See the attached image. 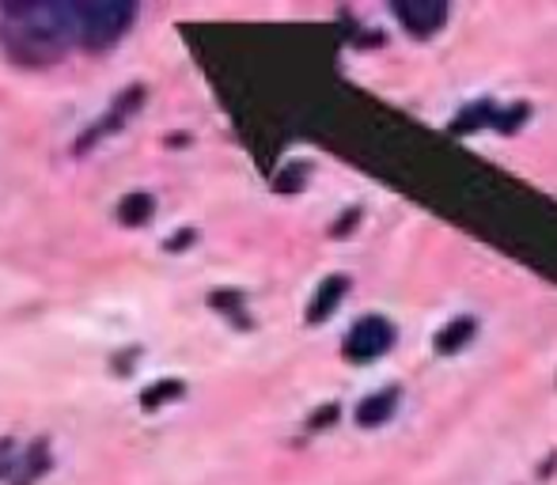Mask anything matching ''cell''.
<instances>
[{
  "mask_svg": "<svg viewBox=\"0 0 557 485\" xmlns=\"http://www.w3.org/2000/svg\"><path fill=\"white\" fill-rule=\"evenodd\" d=\"M462 331H470V323L451 326V338H441V349H455V346H459V341L467 338V334H462Z\"/></svg>",
  "mask_w": 557,
  "mask_h": 485,
  "instance_id": "52a82bcc",
  "label": "cell"
},
{
  "mask_svg": "<svg viewBox=\"0 0 557 485\" xmlns=\"http://www.w3.org/2000/svg\"><path fill=\"white\" fill-rule=\"evenodd\" d=\"M398 12V20L410 27V35H433L436 27L444 23V15H447V8L444 4H436V0H413V4H398L395 8Z\"/></svg>",
  "mask_w": 557,
  "mask_h": 485,
  "instance_id": "277c9868",
  "label": "cell"
},
{
  "mask_svg": "<svg viewBox=\"0 0 557 485\" xmlns=\"http://www.w3.org/2000/svg\"><path fill=\"white\" fill-rule=\"evenodd\" d=\"M137 8L122 0H99V4H76V38L88 50H107L125 35Z\"/></svg>",
  "mask_w": 557,
  "mask_h": 485,
  "instance_id": "7a4b0ae2",
  "label": "cell"
},
{
  "mask_svg": "<svg viewBox=\"0 0 557 485\" xmlns=\"http://www.w3.org/2000/svg\"><path fill=\"white\" fill-rule=\"evenodd\" d=\"M342 288H345V281H331V285H326V293H319V303H315V311H311V319H323L326 311L334 308L331 296H334V293H342Z\"/></svg>",
  "mask_w": 557,
  "mask_h": 485,
  "instance_id": "8992f818",
  "label": "cell"
},
{
  "mask_svg": "<svg viewBox=\"0 0 557 485\" xmlns=\"http://www.w3.org/2000/svg\"><path fill=\"white\" fill-rule=\"evenodd\" d=\"M8 46L23 61H46L69 50L76 38V4H35L8 12Z\"/></svg>",
  "mask_w": 557,
  "mask_h": 485,
  "instance_id": "6da1fadb",
  "label": "cell"
},
{
  "mask_svg": "<svg viewBox=\"0 0 557 485\" xmlns=\"http://www.w3.org/2000/svg\"><path fill=\"white\" fill-rule=\"evenodd\" d=\"M391 410H395V390H383V395L368 398L364 406L357 410L360 425H383V421L391 418Z\"/></svg>",
  "mask_w": 557,
  "mask_h": 485,
  "instance_id": "5b68a950",
  "label": "cell"
},
{
  "mask_svg": "<svg viewBox=\"0 0 557 485\" xmlns=\"http://www.w3.org/2000/svg\"><path fill=\"white\" fill-rule=\"evenodd\" d=\"M391 341H395L391 323H383V319H360L349 338H345V357H352V361H372V357L387 353Z\"/></svg>",
  "mask_w": 557,
  "mask_h": 485,
  "instance_id": "3957f363",
  "label": "cell"
}]
</instances>
